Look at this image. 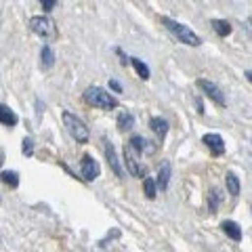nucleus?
<instances>
[{"label":"nucleus","mask_w":252,"mask_h":252,"mask_svg":"<svg viewBox=\"0 0 252 252\" xmlns=\"http://www.w3.org/2000/svg\"><path fill=\"white\" fill-rule=\"evenodd\" d=\"M28 26H30V30L34 32L36 36H40L42 40L57 42L59 28H57V23H55V19L51 17V15H34V17H30Z\"/></svg>","instance_id":"obj_1"},{"label":"nucleus","mask_w":252,"mask_h":252,"mask_svg":"<svg viewBox=\"0 0 252 252\" xmlns=\"http://www.w3.org/2000/svg\"><path fill=\"white\" fill-rule=\"evenodd\" d=\"M160 23L170 32L172 36L177 38L179 42H183V44H187V46H200V44H202V38L195 34L191 28L183 26V23L170 19V17H166V15H162V17H160Z\"/></svg>","instance_id":"obj_2"},{"label":"nucleus","mask_w":252,"mask_h":252,"mask_svg":"<svg viewBox=\"0 0 252 252\" xmlns=\"http://www.w3.org/2000/svg\"><path fill=\"white\" fill-rule=\"evenodd\" d=\"M82 101L86 105L97 107V109H116L120 105L114 94H109L105 89H101V86H89L82 94Z\"/></svg>","instance_id":"obj_3"},{"label":"nucleus","mask_w":252,"mask_h":252,"mask_svg":"<svg viewBox=\"0 0 252 252\" xmlns=\"http://www.w3.org/2000/svg\"><path fill=\"white\" fill-rule=\"evenodd\" d=\"M61 120H63V126H65V130L69 132V137H72L76 143L86 145V143L91 141V130H89V126H86L76 114L63 112V114H61Z\"/></svg>","instance_id":"obj_4"},{"label":"nucleus","mask_w":252,"mask_h":252,"mask_svg":"<svg viewBox=\"0 0 252 252\" xmlns=\"http://www.w3.org/2000/svg\"><path fill=\"white\" fill-rule=\"evenodd\" d=\"M124 164H126V170H128L130 177L143 179L147 175L143 162H141V152H137L130 143H124Z\"/></svg>","instance_id":"obj_5"},{"label":"nucleus","mask_w":252,"mask_h":252,"mask_svg":"<svg viewBox=\"0 0 252 252\" xmlns=\"http://www.w3.org/2000/svg\"><path fill=\"white\" fill-rule=\"evenodd\" d=\"M195 86L206 94V97L212 101L215 105H219V107H227V99H225V93L220 91V86L219 84H215L212 80H206V78H198L195 80Z\"/></svg>","instance_id":"obj_6"},{"label":"nucleus","mask_w":252,"mask_h":252,"mask_svg":"<svg viewBox=\"0 0 252 252\" xmlns=\"http://www.w3.org/2000/svg\"><path fill=\"white\" fill-rule=\"evenodd\" d=\"M99 175H101L99 162L94 160L91 154H84V156H82V160H80V177H82V181L91 183V181H94Z\"/></svg>","instance_id":"obj_7"},{"label":"nucleus","mask_w":252,"mask_h":252,"mask_svg":"<svg viewBox=\"0 0 252 252\" xmlns=\"http://www.w3.org/2000/svg\"><path fill=\"white\" fill-rule=\"evenodd\" d=\"M202 143L210 149V154L215 158H220L225 154V141L219 132H206V135L202 137Z\"/></svg>","instance_id":"obj_8"},{"label":"nucleus","mask_w":252,"mask_h":252,"mask_svg":"<svg viewBox=\"0 0 252 252\" xmlns=\"http://www.w3.org/2000/svg\"><path fill=\"white\" fill-rule=\"evenodd\" d=\"M105 158H107V164H109V168H112L114 175H116L118 179H124V168H122L120 160H118L112 141H107V139H105Z\"/></svg>","instance_id":"obj_9"},{"label":"nucleus","mask_w":252,"mask_h":252,"mask_svg":"<svg viewBox=\"0 0 252 252\" xmlns=\"http://www.w3.org/2000/svg\"><path fill=\"white\" fill-rule=\"evenodd\" d=\"M170 177H172V164H170V160H162L160 166H158V177H156L160 191H166V189H168Z\"/></svg>","instance_id":"obj_10"},{"label":"nucleus","mask_w":252,"mask_h":252,"mask_svg":"<svg viewBox=\"0 0 252 252\" xmlns=\"http://www.w3.org/2000/svg\"><path fill=\"white\" fill-rule=\"evenodd\" d=\"M149 128H152L156 132V137L160 139V143H164V139H166L168 135V128H170V124L166 118H162V116H154V118H149Z\"/></svg>","instance_id":"obj_11"},{"label":"nucleus","mask_w":252,"mask_h":252,"mask_svg":"<svg viewBox=\"0 0 252 252\" xmlns=\"http://www.w3.org/2000/svg\"><path fill=\"white\" fill-rule=\"evenodd\" d=\"M55 61H57V57H55V51L51 49V42H46L42 49H40V69H53L55 67Z\"/></svg>","instance_id":"obj_12"},{"label":"nucleus","mask_w":252,"mask_h":252,"mask_svg":"<svg viewBox=\"0 0 252 252\" xmlns=\"http://www.w3.org/2000/svg\"><path fill=\"white\" fill-rule=\"evenodd\" d=\"M0 122H2L4 128H15V126H17V122H19L17 114H15L6 103L0 105Z\"/></svg>","instance_id":"obj_13"},{"label":"nucleus","mask_w":252,"mask_h":252,"mask_svg":"<svg viewBox=\"0 0 252 252\" xmlns=\"http://www.w3.org/2000/svg\"><path fill=\"white\" fill-rule=\"evenodd\" d=\"M220 229H223V233L227 238H231L233 242H242V227L235 223V220H223V223H220Z\"/></svg>","instance_id":"obj_14"},{"label":"nucleus","mask_w":252,"mask_h":252,"mask_svg":"<svg viewBox=\"0 0 252 252\" xmlns=\"http://www.w3.org/2000/svg\"><path fill=\"white\" fill-rule=\"evenodd\" d=\"M210 28L215 30V34L219 38H227L233 32V26L227 19H210Z\"/></svg>","instance_id":"obj_15"},{"label":"nucleus","mask_w":252,"mask_h":252,"mask_svg":"<svg viewBox=\"0 0 252 252\" xmlns=\"http://www.w3.org/2000/svg\"><path fill=\"white\" fill-rule=\"evenodd\" d=\"M225 187H227V193L231 195V198H238L240 191H242V183L235 172H227L225 175Z\"/></svg>","instance_id":"obj_16"},{"label":"nucleus","mask_w":252,"mask_h":252,"mask_svg":"<svg viewBox=\"0 0 252 252\" xmlns=\"http://www.w3.org/2000/svg\"><path fill=\"white\" fill-rule=\"evenodd\" d=\"M116 126H118V130H120V132L132 130V128H135V116H132L130 112L118 114V118H116Z\"/></svg>","instance_id":"obj_17"},{"label":"nucleus","mask_w":252,"mask_h":252,"mask_svg":"<svg viewBox=\"0 0 252 252\" xmlns=\"http://www.w3.org/2000/svg\"><path fill=\"white\" fill-rule=\"evenodd\" d=\"M220 202H223V193H220V189L219 187H212L210 193H208V210L212 212V215H217V212H219Z\"/></svg>","instance_id":"obj_18"},{"label":"nucleus","mask_w":252,"mask_h":252,"mask_svg":"<svg viewBox=\"0 0 252 252\" xmlns=\"http://www.w3.org/2000/svg\"><path fill=\"white\" fill-rule=\"evenodd\" d=\"M158 181L152 179V177H145L143 179V193H145V198L147 200H156V195H158Z\"/></svg>","instance_id":"obj_19"},{"label":"nucleus","mask_w":252,"mask_h":252,"mask_svg":"<svg viewBox=\"0 0 252 252\" xmlns=\"http://www.w3.org/2000/svg\"><path fill=\"white\" fill-rule=\"evenodd\" d=\"M130 63H132V67H135V72H137V76L141 78V80H149V76H152V72H149L147 63H143L139 57H130Z\"/></svg>","instance_id":"obj_20"},{"label":"nucleus","mask_w":252,"mask_h":252,"mask_svg":"<svg viewBox=\"0 0 252 252\" xmlns=\"http://www.w3.org/2000/svg\"><path fill=\"white\" fill-rule=\"evenodd\" d=\"M2 183L9 185L11 189H17L19 187V172L17 170H2Z\"/></svg>","instance_id":"obj_21"},{"label":"nucleus","mask_w":252,"mask_h":252,"mask_svg":"<svg viewBox=\"0 0 252 252\" xmlns=\"http://www.w3.org/2000/svg\"><path fill=\"white\" fill-rule=\"evenodd\" d=\"M21 152L26 154L28 158H32V156H34V139H32V137H26V139H23Z\"/></svg>","instance_id":"obj_22"},{"label":"nucleus","mask_w":252,"mask_h":252,"mask_svg":"<svg viewBox=\"0 0 252 252\" xmlns=\"http://www.w3.org/2000/svg\"><path fill=\"white\" fill-rule=\"evenodd\" d=\"M40 6L44 13H51L55 6H57V0H40Z\"/></svg>","instance_id":"obj_23"},{"label":"nucleus","mask_w":252,"mask_h":252,"mask_svg":"<svg viewBox=\"0 0 252 252\" xmlns=\"http://www.w3.org/2000/svg\"><path fill=\"white\" fill-rule=\"evenodd\" d=\"M116 238H120V231H118V229H114L112 235H107L105 240H101V242H99V248H105V246H107V242H112V240H116Z\"/></svg>","instance_id":"obj_24"},{"label":"nucleus","mask_w":252,"mask_h":252,"mask_svg":"<svg viewBox=\"0 0 252 252\" xmlns=\"http://www.w3.org/2000/svg\"><path fill=\"white\" fill-rule=\"evenodd\" d=\"M114 53L118 55V57H120V63H122V65H126V63L130 61V57H126V55H124V51L120 49V46H116V49H114Z\"/></svg>","instance_id":"obj_25"},{"label":"nucleus","mask_w":252,"mask_h":252,"mask_svg":"<svg viewBox=\"0 0 252 252\" xmlns=\"http://www.w3.org/2000/svg\"><path fill=\"white\" fill-rule=\"evenodd\" d=\"M109 89H112L114 93H122V84L118 80H109Z\"/></svg>","instance_id":"obj_26"},{"label":"nucleus","mask_w":252,"mask_h":252,"mask_svg":"<svg viewBox=\"0 0 252 252\" xmlns=\"http://www.w3.org/2000/svg\"><path fill=\"white\" fill-rule=\"evenodd\" d=\"M195 107H198V114L204 116V103H202V99H200V97H195Z\"/></svg>","instance_id":"obj_27"},{"label":"nucleus","mask_w":252,"mask_h":252,"mask_svg":"<svg viewBox=\"0 0 252 252\" xmlns=\"http://www.w3.org/2000/svg\"><path fill=\"white\" fill-rule=\"evenodd\" d=\"M42 112H44V105H40V101L36 99V114H38V116H42Z\"/></svg>","instance_id":"obj_28"},{"label":"nucleus","mask_w":252,"mask_h":252,"mask_svg":"<svg viewBox=\"0 0 252 252\" xmlns=\"http://www.w3.org/2000/svg\"><path fill=\"white\" fill-rule=\"evenodd\" d=\"M244 76H246L248 82H252V69H246V72H244Z\"/></svg>","instance_id":"obj_29"},{"label":"nucleus","mask_w":252,"mask_h":252,"mask_svg":"<svg viewBox=\"0 0 252 252\" xmlns=\"http://www.w3.org/2000/svg\"><path fill=\"white\" fill-rule=\"evenodd\" d=\"M246 23H248V30H250V34H252V17H248V19H246Z\"/></svg>","instance_id":"obj_30"}]
</instances>
